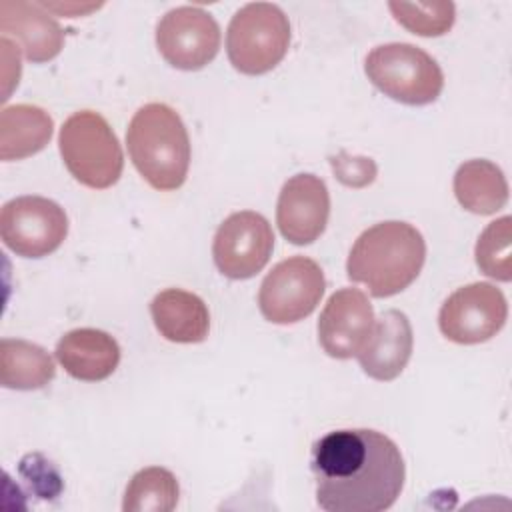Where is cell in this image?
Listing matches in <instances>:
<instances>
[{
  "mask_svg": "<svg viewBox=\"0 0 512 512\" xmlns=\"http://www.w3.org/2000/svg\"><path fill=\"white\" fill-rule=\"evenodd\" d=\"M316 502L326 512H382L400 496L406 478L400 448L382 432L344 428L312 446Z\"/></svg>",
  "mask_w": 512,
  "mask_h": 512,
  "instance_id": "1",
  "label": "cell"
},
{
  "mask_svg": "<svg viewBox=\"0 0 512 512\" xmlns=\"http://www.w3.org/2000/svg\"><path fill=\"white\" fill-rule=\"evenodd\" d=\"M426 260V242L408 222L388 220L364 230L354 242L346 272L376 298H388L408 288Z\"/></svg>",
  "mask_w": 512,
  "mask_h": 512,
  "instance_id": "2",
  "label": "cell"
},
{
  "mask_svg": "<svg viewBox=\"0 0 512 512\" xmlns=\"http://www.w3.org/2000/svg\"><path fill=\"white\" fill-rule=\"evenodd\" d=\"M128 154L140 176L156 190H176L190 166V140L180 114L150 102L138 108L126 130Z\"/></svg>",
  "mask_w": 512,
  "mask_h": 512,
  "instance_id": "3",
  "label": "cell"
},
{
  "mask_svg": "<svg viewBox=\"0 0 512 512\" xmlns=\"http://www.w3.org/2000/svg\"><path fill=\"white\" fill-rule=\"evenodd\" d=\"M58 146L64 166L80 184L104 190L118 182L124 156L102 114L94 110L74 112L60 128Z\"/></svg>",
  "mask_w": 512,
  "mask_h": 512,
  "instance_id": "4",
  "label": "cell"
},
{
  "mask_svg": "<svg viewBox=\"0 0 512 512\" xmlns=\"http://www.w3.org/2000/svg\"><path fill=\"white\" fill-rule=\"evenodd\" d=\"M364 72L380 92L408 106L430 104L444 88L438 62L406 42L376 46L364 60Z\"/></svg>",
  "mask_w": 512,
  "mask_h": 512,
  "instance_id": "5",
  "label": "cell"
},
{
  "mask_svg": "<svg viewBox=\"0 0 512 512\" xmlns=\"http://www.w3.org/2000/svg\"><path fill=\"white\" fill-rule=\"evenodd\" d=\"M288 46L290 22L276 4H246L228 24V60L242 74L256 76L272 70L286 56Z\"/></svg>",
  "mask_w": 512,
  "mask_h": 512,
  "instance_id": "6",
  "label": "cell"
},
{
  "mask_svg": "<svg viewBox=\"0 0 512 512\" xmlns=\"http://www.w3.org/2000/svg\"><path fill=\"white\" fill-rule=\"evenodd\" d=\"M326 288L318 262L292 256L278 262L262 280L258 308L268 322L294 324L310 316Z\"/></svg>",
  "mask_w": 512,
  "mask_h": 512,
  "instance_id": "7",
  "label": "cell"
},
{
  "mask_svg": "<svg viewBox=\"0 0 512 512\" xmlns=\"http://www.w3.org/2000/svg\"><path fill=\"white\" fill-rule=\"evenodd\" d=\"M66 234V212L54 200L44 196H20L2 206L0 236L2 242L18 256H48L60 248Z\"/></svg>",
  "mask_w": 512,
  "mask_h": 512,
  "instance_id": "8",
  "label": "cell"
},
{
  "mask_svg": "<svg viewBox=\"0 0 512 512\" xmlns=\"http://www.w3.org/2000/svg\"><path fill=\"white\" fill-rule=\"evenodd\" d=\"M508 304L494 284L474 282L452 292L438 314L440 332L456 344H480L500 332Z\"/></svg>",
  "mask_w": 512,
  "mask_h": 512,
  "instance_id": "9",
  "label": "cell"
},
{
  "mask_svg": "<svg viewBox=\"0 0 512 512\" xmlns=\"http://www.w3.org/2000/svg\"><path fill=\"white\" fill-rule=\"evenodd\" d=\"M274 232L268 220L252 210L230 214L216 230L212 256L216 268L232 278L246 280L258 274L270 260Z\"/></svg>",
  "mask_w": 512,
  "mask_h": 512,
  "instance_id": "10",
  "label": "cell"
},
{
  "mask_svg": "<svg viewBox=\"0 0 512 512\" xmlns=\"http://www.w3.org/2000/svg\"><path fill=\"white\" fill-rule=\"evenodd\" d=\"M156 46L170 66L200 70L220 50V26L198 6H178L158 22Z\"/></svg>",
  "mask_w": 512,
  "mask_h": 512,
  "instance_id": "11",
  "label": "cell"
},
{
  "mask_svg": "<svg viewBox=\"0 0 512 512\" xmlns=\"http://www.w3.org/2000/svg\"><path fill=\"white\" fill-rule=\"evenodd\" d=\"M374 308L358 288L336 290L318 320V342L332 358H352L364 348L374 328Z\"/></svg>",
  "mask_w": 512,
  "mask_h": 512,
  "instance_id": "12",
  "label": "cell"
},
{
  "mask_svg": "<svg viewBox=\"0 0 512 512\" xmlns=\"http://www.w3.org/2000/svg\"><path fill=\"white\" fill-rule=\"evenodd\" d=\"M330 216V194L322 178L314 174H296L284 182L278 204L276 224L282 236L304 246L320 238Z\"/></svg>",
  "mask_w": 512,
  "mask_h": 512,
  "instance_id": "13",
  "label": "cell"
},
{
  "mask_svg": "<svg viewBox=\"0 0 512 512\" xmlns=\"http://www.w3.org/2000/svg\"><path fill=\"white\" fill-rule=\"evenodd\" d=\"M0 32L4 38L14 36L30 62H48L64 46V30L40 2L2 0Z\"/></svg>",
  "mask_w": 512,
  "mask_h": 512,
  "instance_id": "14",
  "label": "cell"
},
{
  "mask_svg": "<svg viewBox=\"0 0 512 512\" xmlns=\"http://www.w3.org/2000/svg\"><path fill=\"white\" fill-rule=\"evenodd\" d=\"M412 346L414 336L408 316L392 308L374 320L370 338L356 358L370 378L388 382L402 374L410 360Z\"/></svg>",
  "mask_w": 512,
  "mask_h": 512,
  "instance_id": "15",
  "label": "cell"
},
{
  "mask_svg": "<svg viewBox=\"0 0 512 512\" xmlns=\"http://www.w3.org/2000/svg\"><path fill=\"white\" fill-rule=\"evenodd\" d=\"M56 358L72 378L98 382L116 370L120 346L104 330L76 328L58 340Z\"/></svg>",
  "mask_w": 512,
  "mask_h": 512,
  "instance_id": "16",
  "label": "cell"
},
{
  "mask_svg": "<svg viewBox=\"0 0 512 512\" xmlns=\"http://www.w3.org/2000/svg\"><path fill=\"white\" fill-rule=\"evenodd\" d=\"M156 330L170 342L196 344L208 336L210 314L204 300L182 288H166L150 302Z\"/></svg>",
  "mask_w": 512,
  "mask_h": 512,
  "instance_id": "17",
  "label": "cell"
},
{
  "mask_svg": "<svg viewBox=\"0 0 512 512\" xmlns=\"http://www.w3.org/2000/svg\"><path fill=\"white\" fill-rule=\"evenodd\" d=\"M50 114L34 104L6 106L0 114V158L22 160L40 152L52 138Z\"/></svg>",
  "mask_w": 512,
  "mask_h": 512,
  "instance_id": "18",
  "label": "cell"
},
{
  "mask_svg": "<svg viewBox=\"0 0 512 512\" xmlns=\"http://www.w3.org/2000/svg\"><path fill=\"white\" fill-rule=\"evenodd\" d=\"M454 194L468 212L488 216L508 202V182L494 162L468 160L454 174Z\"/></svg>",
  "mask_w": 512,
  "mask_h": 512,
  "instance_id": "19",
  "label": "cell"
},
{
  "mask_svg": "<svg viewBox=\"0 0 512 512\" xmlns=\"http://www.w3.org/2000/svg\"><path fill=\"white\" fill-rule=\"evenodd\" d=\"M54 374V360L42 346L18 338H4L0 342V382L4 388L38 390Z\"/></svg>",
  "mask_w": 512,
  "mask_h": 512,
  "instance_id": "20",
  "label": "cell"
},
{
  "mask_svg": "<svg viewBox=\"0 0 512 512\" xmlns=\"http://www.w3.org/2000/svg\"><path fill=\"white\" fill-rule=\"evenodd\" d=\"M180 486L176 476L162 468L150 466L138 470L124 492V512H170L176 508Z\"/></svg>",
  "mask_w": 512,
  "mask_h": 512,
  "instance_id": "21",
  "label": "cell"
},
{
  "mask_svg": "<svg viewBox=\"0 0 512 512\" xmlns=\"http://www.w3.org/2000/svg\"><path fill=\"white\" fill-rule=\"evenodd\" d=\"M510 216H502L490 222L476 242V264L478 268L500 282H510L512 278V248H510Z\"/></svg>",
  "mask_w": 512,
  "mask_h": 512,
  "instance_id": "22",
  "label": "cell"
},
{
  "mask_svg": "<svg viewBox=\"0 0 512 512\" xmlns=\"http://www.w3.org/2000/svg\"><path fill=\"white\" fill-rule=\"evenodd\" d=\"M388 8L398 24L418 36L446 34L456 16L452 2H388Z\"/></svg>",
  "mask_w": 512,
  "mask_h": 512,
  "instance_id": "23",
  "label": "cell"
},
{
  "mask_svg": "<svg viewBox=\"0 0 512 512\" xmlns=\"http://www.w3.org/2000/svg\"><path fill=\"white\" fill-rule=\"evenodd\" d=\"M330 164L336 178L352 188L368 186L376 178V164L366 156H350L340 152L338 156L330 158Z\"/></svg>",
  "mask_w": 512,
  "mask_h": 512,
  "instance_id": "24",
  "label": "cell"
},
{
  "mask_svg": "<svg viewBox=\"0 0 512 512\" xmlns=\"http://www.w3.org/2000/svg\"><path fill=\"white\" fill-rule=\"evenodd\" d=\"M46 10H52L56 14H64L68 18L84 16L92 10H98L100 4H78V2H40Z\"/></svg>",
  "mask_w": 512,
  "mask_h": 512,
  "instance_id": "25",
  "label": "cell"
}]
</instances>
